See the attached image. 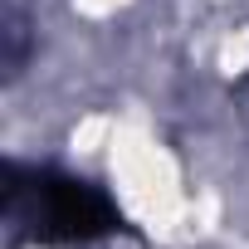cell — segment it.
<instances>
[{"mask_svg": "<svg viewBox=\"0 0 249 249\" xmlns=\"http://www.w3.org/2000/svg\"><path fill=\"white\" fill-rule=\"evenodd\" d=\"M5 215L39 244H88L122 230L117 205L98 186L15 161L5 166Z\"/></svg>", "mask_w": 249, "mask_h": 249, "instance_id": "6da1fadb", "label": "cell"}]
</instances>
